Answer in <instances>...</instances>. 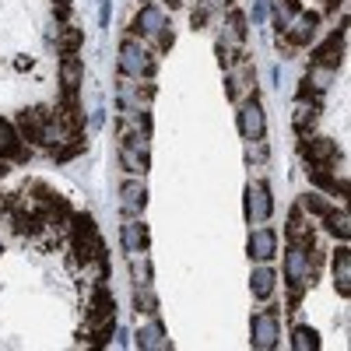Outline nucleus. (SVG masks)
<instances>
[{"label":"nucleus","instance_id":"obj_12","mask_svg":"<svg viewBox=\"0 0 351 351\" xmlns=\"http://www.w3.org/2000/svg\"><path fill=\"white\" fill-rule=\"evenodd\" d=\"M137 348H144V351H165V348H169V337H165L162 324L141 327V330H137Z\"/></svg>","mask_w":351,"mask_h":351},{"label":"nucleus","instance_id":"obj_18","mask_svg":"<svg viewBox=\"0 0 351 351\" xmlns=\"http://www.w3.org/2000/svg\"><path fill=\"white\" fill-rule=\"evenodd\" d=\"M291 348H295V351H316V348H319L316 330H309V327H295V334H291Z\"/></svg>","mask_w":351,"mask_h":351},{"label":"nucleus","instance_id":"obj_2","mask_svg":"<svg viewBox=\"0 0 351 351\" xmlns=\"http://www.w3.org/2000/svg\"><path fill=\"white\" fill-rule=\"evenodd\" d=\"M152 53L144 49L141 43H134V39H127L123 46H120V71L127 74V77H144V74H152Z\"/></svg>","mask_w":351,"mask_h":351},{"label":"nucleus","instance_id":"obj_28","mask_svg":"<svg viewBox=\"0 0 351 351\" xmlns=\"http://www.w3.org/2000/svg\"><path fill=\"white\" fill-rule=\"evenodd\" d=\"M4 172H8V169H4V165H0V176H4Z\"/></svg>","mask_w":351,"mask_h":351},{"label":"nucleus","instance_id":"obj_13","mask_svg":"<svg viewBox=\"0 0 351 351\" xmlns=\"http://www.w3.org/2000/svg\"><path fill=\"white\" fill-rule=\"evenodd\" d=\"M120 197H123V211L127 215H141L144 211V204H148V190H144V183H127L123 190H120Z\"/></svg>","mask_w":351,"mask_h":351},{"label":"nucleus","instance_id":"obj_29","mask_svg":"<svg viewBox=\"0 0 351 351\" xmlns=\"http://www.w3.org/2000/svg\"><path fill=\"white\" fill-rule=\"evenodd\" d=\"M169 4H180V0H169Z\"/></svg>","mask_w":351,"mask_h":351},{"label":"nucleus","instance_id":"obj_24","mask_svg":"<svg viewBox=\"0 0 351 351\" xmlns=\"http://www.w3.org/2000/svg\"><path fill=\"white\" fill-rule=\"evenodd\" d=\"M306 211H313V215H324V218H327V215H330L334 208H330L327 200H319L316 193H309V197H306Z\"/></svg>","mask_w":351,"mask_h":351},{"label":"nucleus","instance_id":"obj_17","mask_svg":"<svg viewBox=\"0 0 351 351\" xmlns=\"http://www.w3.org/2000/svg\"><path fill=\"white\" fill-rule=\"evenodd\" d=\"M60 77H64L67 95H74V88L81 84V64L74 60V56H67V60H64V67H60Z\"/></svg>","mask_w":351,"mask_h":351},{"label":"nucleus","instance_id":"obj_21","mask_svg":"<svg viewBox=\"0 0 351 351\" xmlns=\"http://www.w3.org/2000/svg\"><path fill=\"white\" fill-rule=\"evenodd\" d=\"M327 228L334 232L337 239H348V236H351V225H348V215H344V211H330V215H327Z\"/></svg>","mask_w":351,"mask_h":351},{"label":"nucleus","instance_id":"obj_10","mask_svg":"<svg viewBox=\"0 0 351 351\" xmlns=\"http://www.w3.org/2000/svg\"><path fill=\"white\" fill-rule=\"evenodd\" d=\"M306 158H309L313 165H327V162L337 158V144L327 141V137H316V141L306 144Z\"/></svg>","mask_w":351,"mask_h":351},{"label":"nucleus","instance_id":"obj_26","mask_svg":"<svg viewBox=\"0 0 351 351\" xmlns=\"http://www.w3.org/2000/svg\"><path fill=\"white\" fill-rule=\"evenodd\" d=\"M267 21V0H256L253 4V25H263Z\"/></svg>","mask_w":351,"mask_h":351},{"label":"nucleus","instance_id":"obj_8","mask_svg":"<svg viewBox=\"0 0 351 351\" xmlns=\"http://www.w3.org/2000/svg\"><path fill=\"white\" fill-rule=\"evenodd\" d=\"M278 253V232L274 228H256L250 236V256L256 260H271Z\"/></svg>","mask_w":351,"mask_h":351},{"label":"nucleus","instance_id":"obj_5","mask_svg":"<svg viewBox=\"0 0 351 351\" xmlns=\"http://www.w3.org/2000/svg\"><path fill=\"white\" fill-rule=\"evenodd\" d=\"M246 215H250V221H267L271 218V190L263 183L246 190Z\"/></svg>","mask_w":351,"mask_h":351},{"label":"nucleus","instance_id":"obj_14","mask_svg":"<svg viewBox=\"0 0 351 351\" xmlns=\"http://www.w3.org/2000/svg\"><path fill=\"white\" fill-rule=\"evenodd\" d=\"M334 281H337V291L348 299L351 295V256H348V250H341L337 260H334Z\"/></svg>","mask_w":351,"mask_h":351},{"label":"nucleus","instance_id":"obj_16","mask_svg":"<svg viewBox=\"0 0 351 351\" xmlns=\"http://www.w3.org/2000/svg\"><path fill=\"white\" fill-rule=\"evenodd\" d=\"M144 243H148V236H144V225H141V221H127V225H123V246H127V253H141Z\"/></svg>","mask_w":351,"mask_h":351},{"label":"nucleus","instance_id":"obj_7","mask_svg":"<svg viewBox=\"0 0 351 351\" xmlns=\"http://www.w3.org/2000/svg\"><path fill=\"white\" fill-rule=\"evenodd\" d=\"M239 130H243L246 141H260V134H263V109L256 102H246L239 109Z\"/></svg>","mask_w":351,"mask_h":351},{"label":"nucleus","instance_id":"obj_4","mask_svg":"<svg viewBox=\"0 0 351 351\" xmlns=\"http://www.w3.org/2000/svg\"><path fill=\"white\" fill-rule=\"evenodd\" d=\"M316 25H319L316 14H309V11H295V18L285 25V36L295 43V46H306V43L316 36Z\"/></svg>","mask_w":351,"mask_h":351},{"label":"nucleus","instance_id":"obj_27","mask_svg":"<svg viewBox=\"0 0 351 351\" xmlns=\"http://www.w3.org/2000/svg\"><path fill=\"white\" fill-rule=\"evenodd\" d=\"M208 4H211V8H218V4H221V0H208Z\"/></svg>","mask_w":351,"mask_h":351},{"label":"nucleus","instance_id":"obj_23","mask_svg":"<svg viewBox=\"0 0 351 351\" xmlns=\"http://www.w3.org/2000/svg\"><path fill=\"white\" fill-rule=\"evenodd\" d=\"M77 46H81V32H77V28H64V32H60V49L67 56H74Z\"/></svg>","mask_w":351,"mask_h":351},{"label":"nucleus","instance_id":"obj_25","mask_svg":"<svg viewBox=\"0 0 351 351\" xmlns=\"http://www.w3.org/2000/svg\"><path fill=\"white\" fill-rule=\"evenodd\" d=\"M313 123H316V112H313V109H299V112H295V130H299V134H306Z\"/></svg>","mask_w":351,"mask_h":351},{"label":"nucleus","instance_id":"obj_6","mask_svg":"<svg viewBox=\"0 0 351 351\" xmlns=\"http://www.w3.org/2000/svg\"><path fill=\"white\" fill-rule=\"evenodd\" d=\"M77 250L81 256H102V239H99V228L92 225V218H81L77 221Z\"/></svg>","mask_w":351,"mask_h":351},{"label":"nucleus","instance_id":"obj_20","mask_svg":"<svg viewBox=\"0 0 351 351\" xmlns=\"http://www.w3.org/2000/svg\"><path fill=\"white\" fill-rule=\"evenodd\" d=\"M316 60L324 64V67H334V64L341 60V36H330V43L316 53Z\"/></svg>","mask_w":351,"mask_h":351},{"label":"nucleus","instance_id":"obj_11","mask_svg":"<svg viewBox=\"0 0 351 351\" xmlns=\"http://www.w3.org/2000/svg\"><path fill=\"white\" fill-rule=\"evenodd\" d=\"M92 330H95V334L112 330V299L106 295V291H102V295L95 299V306H92Z\"/></svg>","mask_w":351,"mask_h":351},{"label":"nucleus","instance_id":"obj_19","mask_svg":"<svg viewBox=\"0 0 351 351\" xmlns=\"http://www.w3.org/2000/svg\"><path fill=\"white\" fill-rule=\"evenodd\" d=\"M14 152H18V134H14V127L8 120H0V158L14 155Z\"/></svg>","mask_w":351,"mask_h":351},{"label":"nucleus","instance_id":"obj_9","mask_svg":"<svg viewBox=\"0 0 351 351\" xmlns=\"http://www.w3.org/2000/svg\"><path fill=\"white\" fill-rule=\"evenodd\" d=\"M162 28H165L162 8H144V11L134 18V32H141V36H162Z\"/></svg>","mask_w":351,"mask_h":351},{"label":"nucleus","instance_id":"obj_22","mask_svg":"<svg viewBox=\"0 0 351 351\" xmlns=\"http://www.w3.org/2000/svg\"><path fill=\"white\" fill-rule=\"evenodd\" d=\"M120 162L127 165V172H144V155H141V152H134L130 144L120 152Z\"/></svg>","mask_w":351,"mask_h":351},{"label":"nucleus","instance_id":"obj_1","mask_svg":"<svg viewBox=\"0 0 351 351\" xmlns=\"http://www.w3.org/2000/svg\"><path fill=\"white\" fill-rule=\"evenodd\" d=\"M309 250H306V243H291L288 246V253H285V281H288V288H291V295L299 299V291H302V285L309 281Z\"/></svg>","mask_w":351,"mask_h":351},{"label":"nucleus","instance_id":"obj_15","mask_svg":"<svg viewBox=\"0 0 351 351\" xmlns=\"http://www.w3.org/2000/svg\"><path fill=\"white\" fill-rule=\"evenodd\" d=\"M250 288H253L256 299H267L271 291H274V271L271 267H256L253 278H250Z\"/></svg>","mask_w":351,"mask_h":351},{"label":"nucleus","instance_id":"obj_3","mask_svg":"<svg viewBox=\"0 0 351 351\" xmlns=\"http://www.w3.org/2000/svg\"><path fill=\"white\" fill-rule=\"evenodd\" d=\"M278 337H281V324H278V316L267 309V313H256L253 316V348H260V351H267V348H274L278 344Z\"/></svg>","mask_w":351,"mask_h":351}]
</instances>
